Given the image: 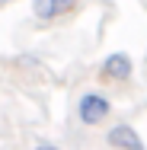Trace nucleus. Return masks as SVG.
I'll use <instances>...</instances> for the list:
<instances>
[{"mask_svg":"<svg viewBox=\"0 0 147 150\" xmlns=\"http://www.w3.org/2000/svg\"><path fill=\"white\" fill-rule=\"evenodd\" d=\"M109 99L106 96H99V93H87V96H80V121L83 125H99V121L109 115Z\"/></svg>","mask_w":147,"mask_h":150,"instance_id":"f257e3e1","label":"nucleus"},{"mask_svg":"<svg viewBox=\"0 0 147 150\" xmlns=\"http://www.w3.org/2000/svg\"><path fill=\"white\" fill-rule=\"evenodd\" d=\"M99 74H102V80H128L131 77V58L121 54V51H115V54L106 58V64H102Z\"/></svg>","mask_w":147,"mask_h":150,"instance_id":"f03ea898","label":"nucleus"},{"mask_svg":"<svg viewBox=\"0 0 147 150\" xmlns=\"http://www.w3.org/2000/svg\"><path fill=\"white\" fill-rule=\"evenodd\" d=\"M74 3L77 0H35V16L38 19H51V16H58V13H67V10H74Z\"/></svg>","mask_w":147,"mask_h":150,"instance_id":"7ed1b4c3","label":"nucleus"},{"mask_svg":"<svg viewBox=\"0 0 147 150\" xmlns=\"http://www.w3.org/2000/svg\"><path fill=\"white\" fill-rule=\"evenodd\" d=\"M109 144L112 147H134L138 144V134H134V128H128V125H115L112 131H109Z\"/></svg>","mask_w":147,"mask_h":150,"instance_id":"20e7f679","label":"nucleus"},{"mask_svg":"<svg viewBox=\"0 0 147 150\" xmlns=\"http://www.w3.org/2000/svg\"><path fill=\"white\" fill-rule=\"evenodd\" d=\"M128 150H144V144H141V141H138V144H134V147H128Z\"/></svg>","mask_w":147,"mask_h":150,"instance_id":"39448f33","label":"nucleus"},{"mask_svg":"<svg viewBox=\"0 0 147 150\" xmlns=\"http://www.w3.org/2000/svg\"><path fill=\"white\" fill-rule=\"evenodd\" d=\"M38 150H58V147H51V144H42V147H38Z\"/></svg>","mask_w":147,"mask_h":150,"instance_id":"423d86ee","label":"nucleus"},{"mask_svg":"<svg viewBox=\"0 0 147 150\" xmlns=\"http://www.w3.org/2000/svg\"><path fill=\"white\" fill-rule=\"evenodd\" d=\"M0 3H10V0H0Z\"/></svg>","mask_w":147,"mask_h":150,"instance_id":"0eeeda50","label":"nucleus"}]
</instances>
